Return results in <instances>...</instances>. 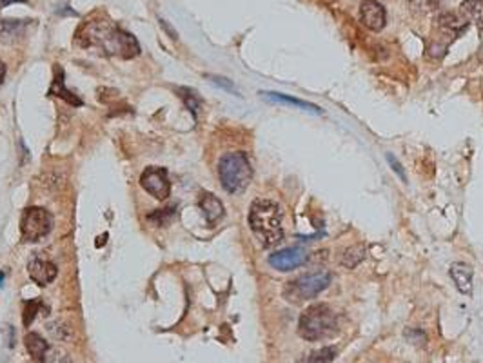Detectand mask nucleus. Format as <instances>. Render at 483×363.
Masks as SVG:
<instances>
[{"label": "nucleus", "mask_w": 483, "mask_h": 363, "mask_svg": "<svg viewBox=\"0 0 483 363\" xmlns=\"http://www.w3.org/2000/svg\"><path fill=\"white\" fill-rule=\"evenodd\" d=\"M198 206H200V209H202L203 216H206L207 223H211V226H215L216 222H220V220L223 218V214H225L223 204L211 193H203L202 196H200Z\"/></svg>", "instance_id": "obj_13"}, {"label": "nucleus", "mask_w": 483, "mask_h": 363, "mask_svg": "<svg viewBox=\"0 0 483 363\" xmlns=\"http://www.w3.org/2000/svg\"><path fill=\"white\" fill-rule=\"evenodd\" d=\"M218 177L220 184L228 193H244L253 178V167L248 154L242 151L223 154L218 162Z\"/></svg>", "instance_id": "obj_4"}, {"label": "nucleus", "mask_w": 483, "mask_h": 363, "mask_svg": "<svg viewBox=\"0 0 483 363\" xmlns=\"http://www.w3.org/2000/svg\"><path fill=\"white\" fill-rule=\"evenodd\" d=\"M309 254L305 253L300 247H287V249L276 251L269 256V263L271 267H275L276 270H282V273H289V270H294L298 267L304 265L307 262Z\"/></svg>", "instance_id": "obj_8"}, {"label": "nucleus", "mask_w": 483, "mask_h": 363, "mask_svg": "<svg viewBox=\"0 0 483 363\" xmlns=\"http://www.w3.org/2000/svg\"><path fill=\"white\" fill-rule=\"evenodd\" d=\"M460 9H462V15L467 21L476 22V24L483 28V0H463Z\"/></svg>", "instance_id": "obj_17"}, {"label": "nucleus", "mask_w": 483, "mask_h": 363, "mask_svg": "<svg viewBox=\"0 0 483 363\" xmlns=\"http://www.w3.org/2000/svg\"><path fill=\"white\" fill-rule=\"evenodd\" d=\"M4 78H6V64L2 60H0V85H2Z\"/></svg>", "instance_id": "obj_30"}, {"label": "nucleus", "mask_w": 483, "mask_h": 363, "mask_svg": "<svg viewBox=\"0 0 483 363\" xmlns=\"http://www.w3.org/2000/svg\"><path fill=\"white\" fill-rule=\"evenodd\" d=\"M42 309V302L41 300H29L28 303L24 305V318H22V322H24V325H31V322L35 320V316L38 315V311Z\"/></svg>", "instance_id": "obj_23"}, {"label": "nucleus", "mask_w": 483, "mask_h": 363, "mask_svg": "<svg viewBox=\"0 0 483 363\" xmlns=\"http://www.w3.org/2000/svg\"><path fill=\"white\" fill-rule=\"evenodd\" d=\"M249 227L264 247H272L284 238L282 229V211L278 204L265 198H258L249 209Z\"/></svg>", "instance_id": "obj_2"}, {"label": "nucleus", "mask_w": 483, "mask_h": 363, "mask_svg": "<svg viewBox=\"0 0 483 363\" xmlns=\"http://www.w3.org/2000/svg\"><path fill=\"white\" fill-rule=\"evenodd\" d=\"M449 275H451L452 282L458 287V290L462 295H471L472 293V275L474 270L469 263L465 262H456L452 263L451 269H449Z\"/></svg>", "instance_id": "obj_12"}, {"label": "nucleus", "mask_w": 483, "mask_h": 363, "mask_svg": "<svg viewBox=\"0 0 483 363\" xmlns=\"http://www.w3.org/2000/svg\"><path fill=\"white\" fill-rule=\"evenodd\" d=\"M387 158H389V162H391V164H393V169H394V171H398V173H400V177H402V180H405V174H403L402 166H400L398 162H394V158L391 157V154H389V157H387Z\"/></svg>", "instance_id": "obj_29"}, {"label": "nucleus", "mask_w": 483, "mask_h": 363, "mask_svg": "<svg viewBox=\"0 0 483 363\" xmlns=\"http://www.w3.org/2000/svg\"><path fill=\"white\" fill-rule=\"evenodd\" d=\"M51 95L62 98V100H65L68 104L75 105V107H80V105H82L80 98H78L77 95L73 93V91H69V89L65 88L64 71H62V68L58 64H57V68H55V80H53V85H51Z\"/></svg>", "instance_id": "obj_15"}, {"label": "nucleus", "mask_w": 483, "mask_h": 363, "mask_svg": "<svg viewBox=\"0 0 483 363\" xmlns=\"http://www.w3.org/2000/svg\"><path fill=\"white\" fill-rule=\"evenodd\" d=\"M438 28L443 35L451 36L452 41V38H456L460 33L465 31V28H467V19L456 15V13H443V15L438 16Z\"/></svg>", "instance_id": "obj_14"}, {"label": "nucleus", "mask_w": 483, "mask_h": 363, "mask_svg": "<svg viewBox=\"0 0 483 363\" xmlns=\"http://www.w3.org/2000/svg\"><path fill=\"white\" fill-rule=\"evenodd\" d=\"M360 22L371 31H382L387 24V11L378 0H361Z\"/></svg>", "instance_id": "obj_9"}, {"label": "nucleus", "mask_w": 483, "mask_h": 363, "mask_svg": "<svg viewBox=\"0 0 483 363\" xmlns=\"http://www.w3.org/2000/svg\"><path fill=\"white\" fill-rule=\"evenodd\" d=\"M24 343L26 349H28V352L35 362L46 363V356L49 352V343L38 332H28L24 338Z\"/></svg>", "instance_id": "obj_16"}, {"label": "nucleus", "mask_w": 483, "mask_h": 363, "mask_svg": "<svg viewBox=\"0 0 483 363\" xmlns=\"http://www.w3.org/2000/svg\"><path fill=\"white\" fill-rule=\"evenodd\" d=\"M2 282H4V275H0V285H2Z\"/></svg>", "instance_id": "obj_31"}, {"label": "nucleus", "mask_w": 483, "mask_h": 363, "mask_svg": "<svg viewBox=\"0 0 483 363\" xmlns=\"http://www.w3.org/2000/svg\"><path fill=\"white\" fill-rule=\"evenodd\" d=\"M9 4H28V0H0V9L8 8Z\"/></svg>", "instance_id": "obj_28"}, {"label": "nucleus", "mask_w": 483, "mask_h": 363, "mask_svg": "<svg viewBox=\"0 0 483 363\" xmlns=\"http://www.w3.org/2000/svg\"><path fill=\"white\" fill-rule=\"evenodd\" d=\"M405 338H409L413 343H418V345H423L427 342V336L423 335L420 329H405Z\"/></svg>", "instance_id": "obj_25"}, {"label": "nucleus", "mask_w": 483, "mask_h": 363, "mask_svg": "<svg viewBox=\"0 0 483 363\" xmlns=\"http://www.w3.org/2000/svg\"><path fill=\"white\" fill-rule=\"evenodd\" d=\"M269 100H276V102H284V104H291L297 105V107L304 109V111H313V113H322V109L314 104H309V102L300 100V98H292L289 95H282V93H264Z\"/></svg>", "instance_id": "obj_19"}, {"label": "nucleus", "mask_w": 483, "mask_h": 363, "mask_svg": "<svg viewBox=\"0 0 483 363\" xmlns=\"http://www.w3.org/2000/svg\"><path fill=\"white\" fill-rule=\"evenodd\" d=\"M329 270H314V273H307V275H302L285 283L284 296L285 300H289L292 303L307 302V300L317 298L322 290L329 287Z\"/></svg>", "instance_id": "obj_5"}, {"label": "nucleus", "mask_w": 483, "mask_h": 363, "mask_svg": "<svg viewBox=\"0 0 483 363\" xmlns=\"http://www.w3.org/2000/svg\"><path fill=\"white\" fill-rule=\"evenodd\" d=\"M28 273L33 282H37L38 285H48V283H51L57 278L58 269L55 263L48 262V260L33 258L28 263Z\"/></svg>", "instance_id": "obj_11"}, {"label": "nucleus", "mask_w": 483, "mask_h": 363, "mask_svg": "<svg viewBox=\"0 0 483 363\" xmlns=\"http://www.w3.org/2000/svg\"><path fill=\"white\" fill-rule=\"evenodd\" d=\"M298 332L307 342L333 338L338 332V315L327 303H314L302 312Z\"/></svg>", "instance_id": "obj_3"}, {"label": "nucleus", "mask_w": 483, "mask_h": 363, "mask_svg": "<svg viewBox=\"0 0 483 363\" xmlns=\"http://www.w3.org/2000/svg\"><path fill=\"white\" fill-rule=\"evenodd\" d=\"M159 22H160V26H162V28L166 29L167 33H169V36H171V38H173V41H179V35H176V31H175V29L171 28V26L167 24V22L164 21V19H159Z\"/></svg>", "instance_id": "obj_27"}, {"label": "nucleus", "mask_w": 483, "mask_h": 363, "mask_svg": "<svg viewBox=\"0 0 483 363\" xmlns=\"http://www.w3.org/2000/svg\"><path fill=\"white\" fill-rule=\"evenodd\" d=\"M53 229V214L44 207H28L21 218V234L24 242H38Z\"/></svg>", "instance_id": "obj_6"}, {"label": "nucleus", "mask_w": 483, "mask_h": 363, "mask_svg": "<svg viewBox=\"0 0 483 363\" xmlns=\"http://www.w3.org/2000/svg\"><path fill=\"white\" fill-rule=\"evenodd\" d=\"M140 186L156 200H166L171 194V182L167 177V169L151 166L140 177Z\"/></svg>", "instance_id": "obj_7"}, {"label": "nucleus", "mask_w": 483, "mask_h": 363, "mask_svg": "<svg viewBox=\"0 0 483 363\" xmlns=\"http://www.w3.org/2000/svg\"><path fill=\"white\" fill-rule=\"evenodd\" d=\"M33 22L35 21H26V19H4V21H0V44L13 46L24 41Z\"/></svg>", "instance_id": "obj_10"}, {"label": "nucleus", "mask_w": 483, "mask_h": 363, "mask_svg": "<svg viewBox=\"0 0 483 363\" xmlns=\"http://www.w3.org/2000/svg\"><path fill=\"white\" fill-rule=\"evenodd\" d=\"M176 91H179V97L182 98L184 104H186V107L191 111L193 117H195V118L198 117V111H200V107H202V100H200V97L196 95L195 89L179 88Z\"/></svg>", "instance_id": "obj_20"}, {"label": "nucleus", "mask_w": 483, "mask_h": 363, "mask_svg": "<svg viewBox=\"0 0 483 363\" xmlns=\"http://www.w3.org/2000/svg\"><path fill=\"white\" fill-rule=\"evenodd\" d=\"M363 258H366V246H363V243H358V246H353L349 247V249L344 251L340 262L341 265L347 267V269H353V267H356Z\"/></svg>", "instance_id": "obj_18"}, {"label": "nucleus", "mask_w": 483, "mask_h": 363, "mask_svg": "<svg viewBox=\"0 0 483 363\" xmlns=\"http://www.w3.org/2000/svg\"><path fill=\"white\" fill-rule=\"evenodd\" d=\"M338 354L336 347H324L318 349V351H313L307 358L304 359L302 363H331Z\"/></svg>", "instance_id": "obj_21"}, {"label": "nucleus", "mask_w": 483, "mask_h": 363, "mask_svg": "<svg viewBox=\"0 0 483 363\" xmlns=\"http://www.w3.org/2000/svg\"><path fill=\"white\" fill-rule=\"evenodd\" d=\"M207 78H211V80L215 82V84L222 85V88H225V89H228V91H235V88H233V84L228 80V78H222V77H207ZM235 93H236V91H235Z\"/></svg>", "instance_id": "obj_26"}, {"label": "nucleus", "mask_w": 483, "mask_h": 363, "mask_svg": "<svg viewBox=\"0 0 483 363\" xmlns=\"http://www.w3.org/2000/svg\"><path fill=\"white\" fill-rule=\"evenodd\" d=\"M46 363H73V359L69 358L68 352H64L62 349H49Z\"/></svg>", "instance_id": "obj_24"}, {"label": "nucleus", "mask_w": 483, "mask_h": 363, "mask_svg": "<svg viewBox=\"0 0 483 363\" xmlns=\"http://www.w3.org/2000/svg\"><path fill=\"white\" fill-rule=\"evenodd\" d=\"M173 218H175V207H167V209H159L154 211V213H151L149 216H147V222L153 223L154 227H164L167 226Z\"/></svg>", "instance_id": "obj_22"}, {"label": "nucleus", "mask_w": 483, "mask_h": 363, "mask_svg": "<svg viewBox=\"0 0 483 363\" xmlns=\"http://www.w3.org/2000/svg\"><path fill=\"white\" fill-rule=\"evenodd\" d=\"M77 42L85 49H95L107 57L133 58L140 53L137 38L113 24L107 16H98L84 22L77 31Z\"/></svg>", "instance_id": "obj_1"}]
</instances>
